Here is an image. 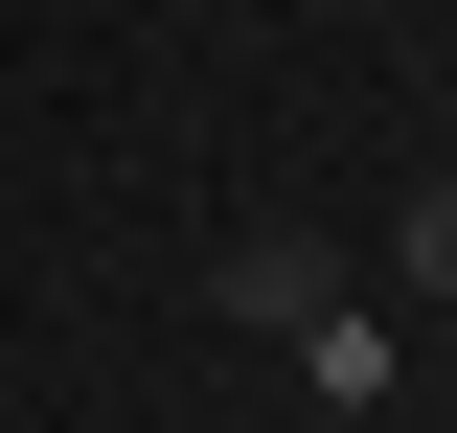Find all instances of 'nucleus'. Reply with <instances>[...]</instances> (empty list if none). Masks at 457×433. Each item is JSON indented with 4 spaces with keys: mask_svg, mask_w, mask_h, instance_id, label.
<instances>
[{
    "mask_svg": "<svg viewBox=\"0 0 457 433\" xmlns=\"http://www.w3.org/2000/svg\"><path fill=\"white\" fill-rule=\"evenodd\" d=\"M228 320L252 342H320V251H228Z\"/></svg>",
    "mask_w": 457,
    "mask_h": 433,
    "instance_id": "1",
    "label": "nucleus"
},
{
    "mask_svg": "<svg viewBox=\"0 0 457 433\" xmlns=\"http://www.w3.org/2000/svg\"><path fill=\"white\" fill-rule=\"evenodd\" d=\"M389 251H411V297H457V183H411V228H389Z\"/></svg>",
    "mask_w": 457,
    "mask_h": 433,
    "instance_id": "2",
    "label": "nucleus"
}]
</instances>
